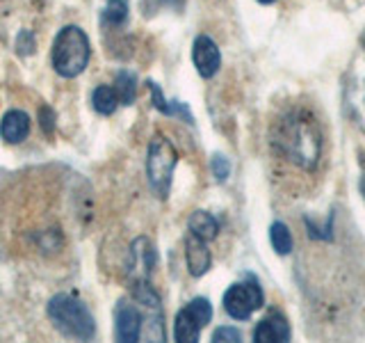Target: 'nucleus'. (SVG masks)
<instances>
[{"mask_svg":"<svg viewBox=\"0 0 365 343\" xmlns=\"http://www.w3.org/2000/svg\"><path fill=\"white\" fill-rule=\"evenodd\" d=\"M269 243H272V249L277 252L279 257H288L292 252V247H294V238L290 234L288 224H285V222H272Z\"/></svg>","mask_w":365,"mask_h":343,"instance_id":"15","label":"nucleus"},{"mask_svg":"<svg viewBox=\"0 0 365 343\" xmlns=\"http://www.w3.org/2000/svg\"><path fill=\"white\" fill-rule=\"evenodd\" d=\"M272 146L292 165L313 172L322 154V133L308 110H290L272 126Z\"/></svg>","mask_w":365,"mask_h":343,"instance_id":"1","label":"nucleus"},{"mask_svg":"<svg viewBox=\"0 0 365 343\" xmlns=\"http://www.w3.org/2000/svg\"><path fill=\"white\" fill-rule=\"evenodd\" d=\"M142 327H144V318L140 314L137 304L121 300L117 304V314H114V329H117V341L123 343H133L142 339Z\"/></svg>","mask_w":365,"mask_h":343,"instance_id":"7","label":"nucleus"},{"mask_svg":"<svg viewBox=\"0 0 365 343\" xmlns=\"http://www.w3.org/2000/svg\"><path fill=\"white\" fill-rule=\"evenodd\" d=\"M363 46H365V39H363Z\"/></svg>","mask_w":365,"mask_h":343,"instance_id":"25","label":"nucleus"},{"mask_svg":"<svg viewBox=\"0 0 365 343\" xmlns=\"http://www.w3.org/2000/svg\"><path fill=\"white\" fill-rule=\"evenodd\" d=\"M262 304H265V295H262V286L254 274H247L242 282L228 286V291L224 293V312L235 320L251 318Z\"/></svg>","mask_w":365,"mask_h":343,"instance_id":"5","label":"nucleus"},{"mask_svg":"<svg viewBox=\"0 0 365 343\" xmlns=\"http://www.w3.org/2000/svg\"><path fill=\"white\" fill-rule=\"evenodd\" d=\"M114 91H117V99L123 106H133V101L137 96V80L130 71H119L114 78Z\"/></svg>","mask_w":365,"mask_h":343,"instance_id":"17","label":"nucleus"},{"mask_svg":"<svg viewBox=\"0 0 365 343\" xmlns=\"http://www.w3.org/2000/svg\"><path fill=\"white\" fill-rule=\"evenodd\" d=\"M39 124H41V129L46 131V135H53V131H55V112L48 106H41Z\"/></svg>","mask_w":365,"mask_h":343,"instance_id":"22","label":"nucleus"},{"mask_svg":"<svg viewBox=\"0 0 365 343\" xmlns=\"http://www.w3.org/2000/svg\"><path fill=\"white\" fill-rule=\"evenodd\" d=\"M185 261H187V270H190L192 277H203V274L208 272L212 266L208 243L190 234L185 240Z\"/></svg>","mask_w":365,"mask_h":343,"instance_id":"11","label":"nucleus"},{"mask_svg":"<svg viewBox=\"0 0 365 343\" xmlns=\"http://www.w3.org/2000/svg\"><path fill=\"white\" fill-rule=\"evenodd\" d=\"M192 62L201 78H212L222 66V53L208 34H199L192 44Z\"/></svg>","mask_w":365,"mask_h":343,"instance_id":"8","label":"nucleus"},{"mask_svg":"<svg viewBox=\"0 0 365 343\" xmlns=\"http://www.w3.org/2000/svg\"><path fill=\"white\" fill-rule=\"evenodd\" d=\"M176 165H178L176 146L171 144L169 137L160 133L153 135L151 144H148V156H146V177H148V186H151V190L160 199L169 197Z\"/></svg>","mask_w":365,"mask_h":343,"instance_id":"4","label":"nucleus"},{"mask_svg":"<svg viewBox=\"0 0 365 343\" xmlns=\"http://www.w3.org/2000/svg\"><path fill=\"white\" fill-rule=\"evenodd\" d=\"M361 110H363V124H365V89H363V99H361Z\"/></svg>","mask_w":365,"mask_h":343,"instance_id":"23","label":"nucleus"},{"mask_svg":"<svg viewBox=\"0 0 365 343\" xmlns=\"http://www.w3.org/2000/svg\"><path fill=\"white\" fill-rule=\"evenodd\" d=\"M187 229L192 236L210 243V240H215L217 234H220V222H217V217L208 211H194L187 220Z\"/></svg>","mask_w":365,"mask_h":343,"instance_id":"13","label":"nucleus"},{"mask_svg":"<svg viewBox=\"0 0 365 343\" xmlns=\"http://www.w3.org/2000/svg\"><path fill=\"white\" fill-rule=\"evenodd\" d=\"M16 51L19 55H32L34 53V37L30 30H23L16 39Z\"/></svg>","mask_w":365,"mask_h":343,"instance_id":"21","label":"nucleus"},{"mask_svg":"<svg viewBox=\"0 0 365 343\" xmlns=\"http://www.w3.org/2000/svg\"><path fill=\"white\" fill-rule=\"evenodd\" d=\"M91 103H94V110L98 114H112L119 106V99H117V91L110 85H101L94 89V94H91Z\"/></svg>","mask_w":365,"mask_h":343,"instance_id":"16","label":"nucleus"},{"mask_svg":"<svg viewBox=\"0 0 365 343\" xmlns=\"http://www.w3.org/2000/svg\"><path fill=\"white\" fill-rule=\"evenodd\" d=\"M30 133V119L23 110H9L0 121V135L9 144H19Z\"/></svg>","mask_w":365,"mask_h":343,"instance_id":"12","label":"nucleus"},{"mask_svg":"<svg viewBox=\"0 0 365 343\" xmlns=\"http://www.w3.org/2000/svg\"><path fill=\"white\" fill-rule=\"evenodd\" d=\"M89 62V39L78 26L60 30L53 44V66L62 78H76Z\"/></svg>","mask_w":365,"mask_h":343,"instance_id":"3","label":"nucleus"},{"mask_svg":"<svg viewBox=\"0 0 365 343\" xmlns=\"http://www.w3.org/2000/svg\"><path fill=\"white\" fill-rule=\"evenodd\" d=\"M48 316L53 320L55 329L66 339L89 341L96 334V323L89 309L78 300V297L60 293L48 302Z\"/></svg>","mask_w":365,"mask_h":343,"instance_id":"2","label":"nucleus"},{"mask_svg":"<svg viewBox=\"0 0 365 343\" xmlns=\"http://www.w3.org/2000/svg\"><path fill=\"white\" fill-rule=\"evenodd\" d=\"M256 343H283L290 341V323L279 312H272L260 320L254 329Z\"/></svg>","mask_w":365,"mask_h":343,"instance_id":"10","label":"nucleus"},{"mask_svg":"<svg viewBox=\"0 0 365 343\" xmlns=\"http://www.w3.org/2000/svg\"><path fill=\"white\" fill-rule=\"evenodd\" d=\"M258 3H260V5H274L277 0H258Z\"/></svg>","mask_w":365,"mask_h":343,"instance_id":"24","label":"nucleus"},{"mask_svg":"<svg viewBox=\"0 0 365 343\" xmlns=\"http://www.w3.org/2000/svg\"><path fill=\"white\" fill-rule=\"evenodd\" d=\"M148 89H151V99H153L155 110L167 114V117H178V119H182L185 124H194V119H192V114H190L185 103H180V101H167L163 96V89H160V85H155V83H148Z\"/></svg>","mask_w":365,"mask_h":343,"instance_id":"14","label":"nucleus"},{"mask_svg":"<svg viewBox=\"0 0 365 343\" xmlns=\"http://www.w3.org/2000/svg\"><path fill=\"white\" fill-rule=\"evenodd\" d=\"M212 341L215 343H237V341H242V332H240L237 327H231V325L217 327L212 332Z\"/></svg>","mask_w":365,"mask_h":343,"instance_id":"20","label":"nucleus"},{"mask_svg":"<svg viewBox=\"0 0 365 343\" xmlns=\"http://www.w3.org/2000/svg\"><path fill=\"white\" fill-rule=\"evenodd\" d=\"M212 320V304L205 297H194L176 314L174 320V339L180 343L199 341L201 329Z\"/></svg>","mask_w":365,"mask_h":343,"instance_id":"6","label":"nucleus"},{"mask_svg":"<svg viewBox=\"0 0 365 343\" xmlns=\"http://www.w3.org/2000/svg\"><path fill=\"white\" fill-rule=\"evenodd\" d=\"M155 268V247L148 238H137L130 247V263H128V274L133 282L137 279H148V274Z\"/></svg>","mask_w":365,"mask_h":343,"instance_id":"9","label":"nucleus"},{"mask_svg":"<svg viewBox=\"0 0 365 343\" xmlns=\"http://www.w3.org/2000/svg\"><path fill=\"white\" fill-rule=\"evenodd\" d=\"M103 21L112 28H119L128 21V3L125 0H108L106 9H103Z\"/></svg>","mask_w":365,"mask_h":343,"instance_id":"18","label":"nucleus"},{"mask_svg":"<svg viewBox=\"0 0 365 343\" xmlns=\"http://www.w3.org/2000/svg\"><path fill=\"white\" fill-rule=\"evenodd\" d=\"M210 169H212L215 181H220V183H224L228 177H231V163H228V158L224 154H215L210 158Z\"/></svg>","mask_w":365,"mask_h":343,"instance_id":"19","label":"nucleus"}]
</instances>
